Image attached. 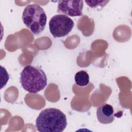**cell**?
I'll list each match as a JSON object with an SVG mask.
<instances>
[{"instance_id": "obj_7", "label": "cell", "mask_w": 132, "mask_h": 132, "mask_svg": "<svg viewBox=\"0 0 132 132\" xmlns=\"http://www.w3.org/2000/svg\"><path fill=\"white\" fill-rule=\"evenodd\" d=\"M74 78L76 84L80 87L86 86L89 82V76L85 71L77 72L75 74Z\"/></svg>"}, {"instance_id": "obj_5", "label": "cell", "mask_w": 132, "mask_h": 132, "mask_svg": "<svg viewBox=\"0 0 132 132\" xmlns=\"http://www.w3.org/2000/svg\"><path fill=\"white\" fill-rule=\"evenodd\" d=\"M83 7V1H59L57 12L70 16H81Z\"/></svg>"}, {"instance_id": "obj_1", "label": "cell", "mask_w": 132, "mask_h": 132, "mask_svg": "<svg viewBox=\"0 0 132 132\" xmlns=\"http://www.w3.org/2000/svg\"><path fill=\"white\" fill-rule=\"evenodd\" d=\"M67 125L65 114L55 108H48L41 111L36 121V127L40 132H62Z\"/></svg>"}, {"instance_id": "obj_3", "label": "cell", "mask_w": 132, "mask_h": 132, "mask_svg": "<svg viewBox=\"0 0 132 132\" xmlns=\"http://www.w3.org/2000/svg\"><path fill=\"white\" fill-rule=\"evenodd\" d=\"M22 21L34 35H39L44 29L47 17L44 9L39 5H27L22 13Z\"/></svg>"}, {"instance_id": "obj_6", "label": "cell", "mask_w": 132, "mask_h": 132, "mask_svg": "<svg viewBox=\"0 0 132 132\" xmlns=\"http://www.w3.org/2000/svg\"><path fill=\"white\" fill-rule=\"evenodd\" d=\"M96 116L98 121L102 124L112 123L114 119L113 107L107 103H104L97 108Z\"/></svg>"}, {"instance_id": "obj_2", "label": "cell", "mask_w": 132, "mask_h": 132, "mask_svg": "<svg viewBox=\"0 0 132 132\" xmlns=\"http://www.w3.org/2000/svg\"><path fill=\"white\" fill-rule=\"evenodd\" d=\"M20 82L23 88L31 93H37L47 85V77L42 69L31 65L24 68L20 74Z\"/></svg>"}, {"instance_id": "obj_4", "label": "cell", "mask_w": 132, "mask_h": 132, "mask_svg": "<svg viewBox=\"0 0 132 132\" xmlns=\"http://www.w3.org/2000/svg\"><path fill=\"white\" fill-rule=\"evenodd\" d=\"M73 21L64 14L54 15L49 22L50 32L55 38H61L68 35L74 27Z\"/></svg>"}, {"instance_id": "obj_8", "label": "cell", "mask_w": 132, "mask_h": 132, "mask_svg": "<svg viewBox=\"0 0 132 132\" xmlns=\"http://www.w3.org/2000/svg\"><path fill=\"white\" fill-rule=\"evenodd\" d=\"M109 1H85L86 3L91 8H95L98 7L103 8L106 6Z\"/></svg>"}]
</instances>
